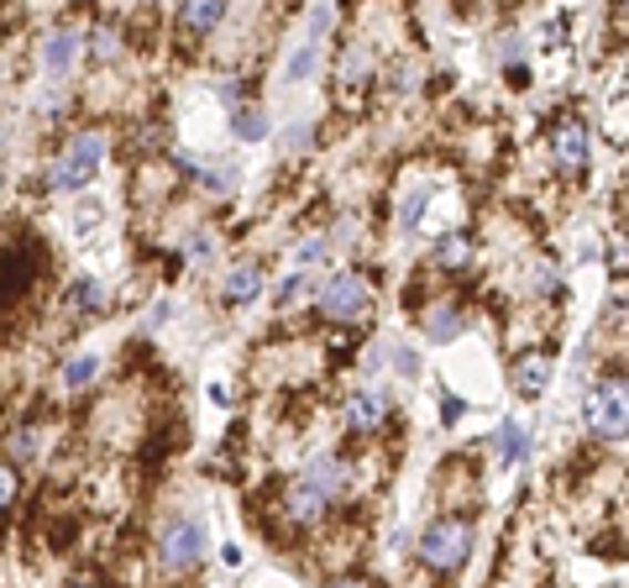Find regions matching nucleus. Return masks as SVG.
I'll list each match as a JSON object with an SVG mask.
<instances>
[{
	"label": "nucleus",
	"instance_id": "nucleus-23",
	"mask_svg": "<svg viewBox=\"0 0 629 588\" xmlns=\"http://www.w3.org/2000/svg\"><path fill=\"white\" fill-rule=\"evenodd\" d=\"M425 200H431V189H410V200H404V231H414L420 226V210H425Z\"/></svg>",
	"mask_w": 629,
	"mask_h": 588
},
{
	"label": "nucleus",
	"instance_id": "nucleus-15",
	"mask_svg": "<svg viewBox=\"0 0 629 588\" xmlns=\"http://www.w3.org/2000/svg\"><path fill=\"white\" fill-rule=\"evenodd\" d=\"M472 264V237H462V231H452V237H441L435 243V268H467Z\"/></svg>",
	"mask_w": 629,
	"mask_h": 588
},
{
	"label": "nucleus",
	"instance_id": "nucleus-3",
	"mask_svg": "<svg viewBox=\"0 0 629 588\" xmlns=\"http://www.w3.org/2000/svg\"><path fill=\"white\" fill-rule=\"evenodd\" d=\"M336 488H341V463H331V457H320V463L299 467V478L289 484V494H283V509L295 515L299 526H310V520H320V515L331 509Z\"/></svg>",
	"mask_w": 629,
	"mask_h": 588
},
{
	"label": "nucleus",
	"instance_id": "nucleus-26",
	"mask_svg": "<svg viewBox=\"0 0 629 588\" xmlns=\"http://www.w3.org/2000/svg\"><path fill=\"white\" fill-rule=\"evenodd\" d=\"M331 32V6H314V17H310V42H320Z\"/></svg>",
	"mask_w": 629,
	"mask_h": 588
},
{
	"label": "nucleus",
	"instance_id": "nucleus-13",
	"mask_svg": "<svg viewBox=\"0 0 629 588\" xmlns=\"http://www.w3.org/2000/svg\"><path fill=\"white\" fill-rule=\"evenodd\" d=\"M105 300H111V295H105V285H100V279H74V285H69V295H63V305H69V310H79V316H95V310H105Z\"/></svg>",
	"mask_w": 629,
	"mask_h": 588
},
{
	"label": "nucleus",
	"instance_id": "nucleus-8",
	"mask_svg": "<svg viewBox=\"0 0 629 588\" xmlns=\"http://www.w3.org/2000/svg\"><path fill=\"white\" fill-rule=\"evenodd\" d=\"M262 285H268V274H262V264L257 258H236L231 268H226V279H220V300L226 305H257L262 300Z\"/></svg>",
	"mask_w": 629,
	"mask_h": 588
},
{
	"label": "nucleus",
	"instance_id": "nucleus-14",
	"mask_svg": "<svg viewBox=\"0 0 629 588\" xmlns=\"http://www.w3.org/2000/svg\"><path fill=\"white\" fill-rule=\"evenodd\" d=\"M368 74H373V53H368L362 42H352V48L341 53V90H357V84H368Z\"/></svg>",
	"mask_w": 629,
	"mask_h": 588
},
{
	"label": "nucleus",
	"instance_id": "nucleus-18",
	"mask_svg": "<svg viewBox=\"0 0 629 588\" xmlns=\"http://www.w3.org/2000/svg\"><path fill=\"white\" fill-rule=\"evenodd\" d=\"M425 331H431V342H452L456 331H462V316H456L452 305H431V316H425Z\"/></svg>",
	"mask_w": 629,
	"mask_h": 588
},
{
	"label": "nucleus",
	"instance_id": "nucleus-22",
	"mask_svg": "<svg viewBox=\"0 0 629 588\" xmlns=\"http://www.w3.org/2000/svg\"><path fill=\"white\" fill-rule=\"evenodd\" d=\"M314 264H326V237H305L295 247V268H314Z\"/></svg>",
	"mask_w": 629,
	"mask_h": 588
},
{
	"label": "nucleus",
	"instance_id": "nucleus-21",
	"mask_svg": "<svg viewBox=\"0 0 629 588\" xmlns=\"http://www.w3.org/2000/svg\"><path fill=\"white\" fill-rule=\"evenodd\" d=\"M184 252H189V264H195V268H210V264H216V237H210V231H195Z\"/></svg>",
	"mask_w": 629,
	"mask_h": 588
},
{
	"label": "nucleus",
	"instance_id": "nucleus-12",
	"mask_svg": "<svg viewBox=\"0 0 629 588\" xmlns=\"http://www.w3.org/2000/svg\"><path fill=\"white\" fill-rule=\"evenodd\" d=\"M79 63V32H48V42H42V69H48V80H63L69 69Z\"/></svg>",
	"mask_w": 629,
	"mask_h": 588
},
{
	"label": "nucleus",
	"instance_id": "nucleus-25",
	"mask_svg": "<svg viewBox=\"0 0 629 588\" xmlns=\"http://www.w3.org/2000/svg\"><path fill=\"white\" fill-rule=\"evenodd\" d=\"M32 452H38V436H32V431H17V436H11V457H21V463H27Z\"/></svg>",
	"mask_w": 629,
	"mask_h": 588
},
{
	"label": "nucleus",
	"instance_id": "nucleus-28",
	"mask_svg": "<svg viewBox=\"0 0 629 588\" xmlns=\"http://www.w3.org/2000/svg\"><path fill=\"white\" fill-rule=\"evenodd\" d=\"M220 563H226V568H241V547H236V541H226V547H220Z\"/></svg>",
	"mask_w": 629,
	"mask_h": 588
},
{
	"label": "nucleus",
	"instance_id": "nucleus-24",
	"mask_svg": "<svg viewBox=\"0 0 629 588\" xmlns=\"http://www.w3.org/2000/svg\"><path fill=\"white\" fill-rule=\"evenodd\" d=\"M11 499H17V467L0 463V515L11 509Z\"/></svg>",
	"mask_w": 629,
	"mask_h": 588
},
{
	"label": "nucleus",
	"instance_id": "nucleus-20",
	"mask_svg": "<svg viewBox=\"0 0 629 588\" xmlns=\"http://www.w3.org/2000/svg\"><path fill=\"white\" fill-rule=\"evenodd\" d=\"M314 48H320V42H310V38L299 42V48H295V59H289V69H283V80H289V84L310 80V74H314Z\"/></svg>",
	"mask_w": 629,
	"mask_h": 588
},
{
	"label": "nucleus",
	"instance_id": "nucleus-5",
	"mask_svg": "<svg viewBox=\"0 0 629 588\" xmlns=\"http://www.w3.org/2000/svg\"><path fill=\"white\" fill-rule=\"evenodd\" d=\"M625 421H629V394H625V379L613 373V379H598L588 389V400H582V426L592 436H604V442H619L625 436Z\"/></svg>",
	"mask_w": 629,
	"mask_h": 588
},
{
	"label": "nucleus",
	"instance_id": "nucleus-11",
	"mask_svg": "<svg viewBox=\"0 0 629 588\" xmlns=\"http://www.w3.org/2000/svg\"><path fill=\"white\" fill-rule=\"evenodd\" d=\"M231 11V0H184V11H178V27L189 32V38H205V32H216L220 21Z\"/></svg>",
	"mask_w": 629,
	"mask_h": 588
},
{
	"label": "nucleus",
	"instance_id": "nucleus-27",
	"mask_svg": "<svg viewBox=\"0 0 629 588\" xmlns=\"http://www.w3.org/2000/svg\"><path fill=\"white\" fill-rule=\"evenodd\" d=\"M393 368H399L404 379H414V373H420V358H414L410 347H399V352H393Z\"/></svg>",
	"mask_w": 629,
	"mask_h": 588
},
{
	"label": "nucleus",
	"instance_id": "nucleus-7",
	"mask_svg": "<svg viewBox=\"0 0 629 588\" xmlns=\"http://www.w3.org/2000/svg\"><path fill=\"white\" fill-rule=\"evenodd\" d=\"M550 158H556V168H561L567 179H577V174H588L592 143H588V126L577 122V116H567V122H556V132H550Z\"/></svg>",
	"mask_w": 629,
	"mask_h": 588
},
{
	"label": "nucleus",
	"instance_id": "nucleus-19",
	"mask_svg": "<svg viewBox=\"0 0 629 588\" xmlns=\"http://www.w3.org/2000/svg\"><path fill=\"white\" fill-rule=\"evenodd\" d=\"M231 132L241 137V143H257V137L268 132V122H262V111H257V105H236V111H231Z\"/></svg>",
	"mask_w": 629,
	"mask_h": 588
},
{
	"label": "nucleus",
	"instance_id": "nucleus-10",
	"mask_svg": "<svg viewBox=\"0 0 629 588\" xmlns=\"http://www.w3.org/2000/svg\"><path fill=\"white\" fill-rule=\"evenodd\" d=\"M550 379H556V358L540 352V347H530V352L514 363V373H509L514 394H525V400H540V394L550 389Z\"/></svg>",
	"mask_w": 629,
	"mask_h": 588
},
{
	"label": "nucleus",
	"instance_id": "nucleus-1",
	"mask_svg": "<svg viewBox=\"0 0 629 588\" xmlns=\"http://www.w3.org/2000/svg\"><path fill=\"white\" fill-rule=\"evenodd\" d=\"M100 168H105V132L90 126V132H74V137L63 143L48 184H53L59 195H79V189H90V184L100 179Z\"/></svg>",
	"mask_w": 629,
	"mask_h": 588
},
{
	"label": "nucleus",
	"instance_id": "nucleus-30",
	"mask_svg": "<svg viewBox=\"0 0 629 588\" xmlns=\"http://www.w3.org/2000/svg\"><path fill=\"white\" fill-rule=\"evenodd\" d=\"M0 184H6V174H0Z\"/></svg>",
	"mask_w": 629,
	"mask_h": 588
},
{
	"label": "nucleus",
	"instance_id": "nucleus-9",
	"mask_svg": "<svg viewBox=\"0 0 629 588\" xmlns=\"http://www.w3.org/2000/svg\"><path fill=\"white\" fill-rule=\"evenodd\" d=\"M383 415H389V394L378 384H362V389H352L347 394V410H341V421H347V431H378L383 426Z\"/></svg>",
	"mask_w": 629,
	"mask_h": 588
},
{
	"label": "nucleus",
	"instance_id": "nucleus-16",
	"mask_svg": "<svg viewBox=\"0 0 629 588\" xmlns=\"http://www.w3.org/2000/svg\"><path fill=\"white\" fill-rule=\"evenodd\" d=\"M493 442H498V452H504V463H519V457L530 452V436H525V426H519V421H498Z\"/></svg>",
	"mask_w": 629,
	"mask_h": 588
},
{
	"label": "nucleus",
	"instance_id": "nucleus-6",
	"mask_svg": "<svg viewBox=\"0 0 629 588\" xmlns=\"http://www.w3.org/2000/svg\"><path fill=\"white\" fill-rule=\"evenodd\" d=\"M320 316L326 321H368L373 316V285L362 279V274H336V279H326V289H320Z\"/></svg>",
	"mask_w": 629,
	"mask_h": 588
},
{
	"label": "nucleus",
	"instance_id": "nucleus-4",
	"mask_svg": "<svg viewBox=\"0 0 629 588\" xmlns=\"http://www.w3.org/2000/svg\"><path fill=\"white\" fill-rule=\"evenodd\" d=\"M205 520L199 515H174L168 526L157 530V563L168 572H195L205 563Z\"/></svg>",
	"mask_w": 629,
	"mask_h": 588
},
{
	"label": "nucleus",
	"instance_id": "nucleus-29",
	"mask_svg": "<svg viewBox=\"0 0 629 588\" xmlns=\"http://www.w3.org/2000/svg\"><path fill=\"white\" fill-rule=\"evenodd\" d=\"M0 158H6V126H0Z\"/></svg>",
	"mask_w": 629,
	"mask_h": 588
},
{
	"label": "nucleus",
	"instance_id": "nucleus-2",
	"mask_svg": "<svg viewBox=\"0 0 629 588\" xmlns=\"http://www.w3.org/2000/svg\"><path fill=\"white\" fill-rule=\"evenodd\" d=\"M472 547H477V530H472V520H462V515H441V520H431V526L420 530V563L431 572L467 568Z\"/></svg>",
	"mask_w": 629,
	"mask_h": 588
},
{
	"label": "nucleus",
	"instance_id": "nucleus-17",
	"mask_svg": "<svg viewBox=\"0 0 629 588\" xmlns=\"http://www.w3.org/2000/svg\"><path fill=\"white\" fill-rule=\"evenodd\" d=\"M95 373H100V358H95V352H79V358H69V363H63L59 384H63V389H84L90 379H95Z\"/></svg>",
	"mask_w": 629,
	"mask_h": 588
}]
</instances>
